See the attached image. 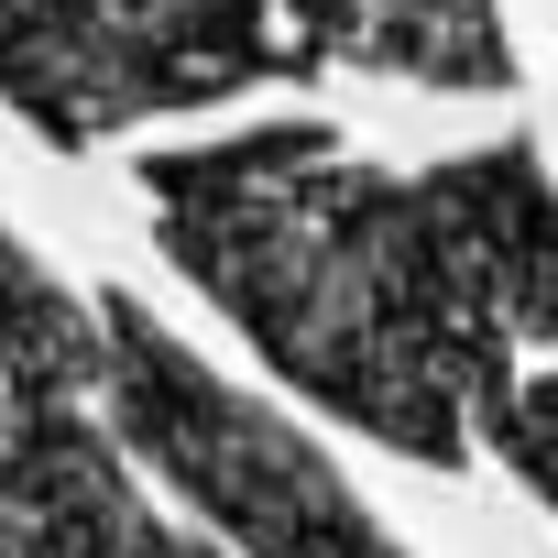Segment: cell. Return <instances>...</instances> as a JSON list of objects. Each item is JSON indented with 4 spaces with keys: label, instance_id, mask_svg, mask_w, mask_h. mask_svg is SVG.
Returning <instances> with one entry per match:
<instances>
[{
    "label": "cell",
    "instance_id": "obj_1",
    "mask_svg": "<svg viewBox=\"0 0 558 558\" xmlns=\"http://www.w3.org/2000/svg\"><path fill=\"white\" fill-rule=\"evenodd\" d=\"M99 405L121 416V438L241 547V558H405L351 493L340 471L286 427L241 405L219 373H197L165 329L132 318V296H99V362H88Z\"/></svg>",
    "mask_w": 558,
    "mask_h": 558
},
{
    "label": "cell",
    "instance_id": "obj_2",
    "mask_svg": "<svg viewBox=\"0 0 558 558\" xmlns=\"http://www.w3.org/2000/svg\"><path fill=\"white\" fill-rule=\"evenodd\" d=\"M482 438H493V460H504V471L558 514V362H547V373H514V384L493 395Z\"/></svg>",
    "mask_w": 558,
    "mask_h": 558
}]
</instances>
